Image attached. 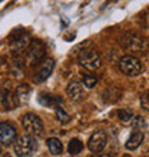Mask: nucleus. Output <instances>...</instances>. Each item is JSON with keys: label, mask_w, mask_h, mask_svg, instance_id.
<instances>
[{"label": "nucleus", "mask_w": 149, "mask_h": 157, "mask_svg": "<svg viewBox=\"0 0 149 157\" xmlns=\"http://www.w3.org/2000/svg\"><path fill=\"white\" fill-rule=\"evenodd\" d=\"M120 44L126 52L143 54L148 50V40L138 33H126L120 40Z\"/></svg>", "instance_id": "f257e3e1"}, {"label": "nucleus", "mask_w": 149, "mask_h": 157, "mask_svg": "<svg viewBox=\"0 0 149 157\" xmlns=\"http://www.w3.org/2000/svg\"><path fill=\"white\" fill-rule=\"evenodd\" d=\"M37 143L32 134H25L20 136L14 141V153L17 157H30L36 151Z\"/></svg>", "instance_id": "f03ea898"}, {"label": "nucleus", "mask_w": 149, "mask_h": 157, "mask_svg": "<svg viewBox=\"0 0 149 157\" xmlns=\"http://www.w3.org/2000/svg\"><path fill=\"white\" fill-rule=\"evenodd\" d=\"M78 60H79V63H80V66L86 67L87 70H92V71L98 70V69L102 66V59H100L99 53H98L95 49L83 50L82 53L79 54Z\"/></svg>", "instance_id": "7ed1b4c3"}, {"label": "nucleus", "mask_w": 149, "mask_h": 157, "mask_svg": "<svg viewBox=\"0 0 149 157\" xmlns=\"http://www.w3.org/2000/svg\"><path fill=\"white\" fill-rule=\"evenodd\" d=\"M119 70L126 76H138L143 70V64L135 56H125L119 62Z\"/></svg>", "instance_id": "20e7f679"}, {"label": "nucleus", "mask_w": 149, "mask_h": 157, "mask_svg": "<svg viewBox=\"0 0 149 157\" xmlns=\"http://www.w3.org/2000/svg\"><path fill=\"white\" fill-rule=\"evenodd\" d=\"M22 124L27 134H40L43 132V121L33 113H27L22 119Z\"/></svg>", "instance_id": "39448f33"}, {"label": "nucleus", "mask_w": 149, "mask_h": 157, "mask_svg": "<svg viewBox=\"0 0 149 157\" xmlns=\"http://www.w3.org/2000/svg\"><path fill=\"white\" fill-rule=\"evenodd\" d=\"M106 141H108L106 133L98 130V132H95L91 136V139H89V141H87V147H89V150L98 153V151H100V150L106 146Z\"/></svg>", "instance_id": "423d86ee"}, {"label": "nucleus", "mask_w": 149, "mask_h": 157, "mask_svg": "<svg viewBox=\"0 0 149 157\" xmlns=\"http://www.w3.org/2000/svg\"><path fill=\"white\" fill-rule=\"evenodd\" d=\"M0 140L3 146H10L16 141V128L10 123H2L0 124Z\"/></svg>", "instance_id": "0eeeda50"}, {"label": "nucleus", "mask_w": 149, "mask_h": 157, "mask_svg": "<svg viewBox=\"0 0 149 157\" xmlns=\"http://www.w3.org/2000/svg\"><path fill=\"white\" fill-rule=\"evenodd\" d=\"M45 52H46L45 44L40 40H32L29 44V49H27V57L32 62H37V60H40L45 56Z\"/></svg>", "instance_id": "6e6552de"}, {"label": "nucleus", "mask_w": 149, "mask_h": 157, "mask_svg": "<svg viewBox=\"0 0 149 157\" xmlns=\"http://www.w3.org/2000/svg\"><path fill=\"white\" fill-rule=\"evenodd\" d=\"M54 62L53 59H45L43 62L40 63V66L36 71V82H43L50 76L52 70H53Z\"/></svg>", "instance_id": "1a4fd4ad"}, {"label": "nucleus", "mask_w": 149, "mask_h": 157, "mask_svg": "<svg viewBox=\"0 0 149 157\" xmlns=\"http://www.w3.org/2000/svg\"><path fill=\"white\" fill-rule=\"evenodd\" d=\"M67 96L73 101H79L83 97V86L79 82H70L67 86Z\"/></svg>", "instance_id": "9d476101"}, {"label": "nucleus", "mask_w": 149, "mask_h": 157, "mask_svg": "<svg viewBox=\"0 0 149 157\" xmlns=\"http://www.w3.org/2000/svg\"><path fill=\"white\" fill-rule=\"evenodd\" d=\"M26 46H29V34L25 33V32H22V34L17 36L16 39L10 40V49L14 50V52L25 49Z\"/></svg>", "instance_id": "9b49d317"}, {"label": "nucleus", "mask_w": 149, "mask_h": 157, "mask_svg": "<svg viewBox=\"0 0 149 157\" xmlns=\"http://www.w3.org/2000/svg\"><path fill=\"white\" fill-rule=\"evenodd\" d=\"M142 141H143V133L142 132H132V134H131V137L128 139V141H126V149L128 150H135L139 147V144H141Z\"/></svg>", "instance_id": "f8f14e48"}, {"label": "nucleus", "mask_w": 149, "mask_h": 157, "mask_svg": "<svg viewBox=\"0 0 149 157\" xmlns=\"http://www.w3.org/2000/svg\"><path fill=\"white\" fill-rule=\"evenodd\" d=\"M47 147H49L50 153L53 154V156L60 154V153H62V150H63L62 143H60L58 139H54V137H52V139H49V140H47Z\"/></svg>", "instance_id": "ddd939ff"}, {"label": "nucleus", "mask_w": 149, "mask_h": 157, "mask_svg": "<svg viewBox=\"0 0 149 157\" xmlns=\"http://www.w3.org/2000/svg\"><path fill=\"white\" fill-rule=\"evenodd\" d=\"M67 150H69V153L70 154H78L80 153L83 150V143L79 139H72L69 146H67Z\"/></svg>", "instance_id": "4468645a"}, {"label": "nucleus", "mask_w": 149, "mask_h": 157, "mask_svg": "<svg viewBox=\"0 0 149 157\" xmlns=\"http://www.w3.org/2000/svg\"><path fill=\"white\" fill-rule=\"evenodd\" d=\"M118 117H119V120L122 121V123H129V121L132 120L133 114L129 109H122V110L118 112Z\"/></svg>", "instance_id": "2eb2a0df"}, {"label": "nucleus", "mask_w": 149, "mask_h": 157, "mask_svg": "<svg viewBox=\"0 0 149 157\" xmlns=\"http://www.w3.org/2000/svg\"><path fill=\"white\" fill-rule=\"evenodd\" d=\"M56 117H58V120L60 121V123H67L69 119H70L69 114H67L60 106H56Z\"/></svg>", "instance_id": "dca6fc26"}, {"label": "nucleus", "mask_w": 149, "mask_h": 157, "mask_svg": "<svg viewBox=\"0 0 149 157\" xmlns=\"http://www.w3.org/2000/svg\"><path fill=\"white\" fill-rule=\"evenodd\" d=\"M96 83H98V78H96L95 76H92V75H85L83 76V84H85L87 89L95 87Z\"/></svg>", "instance_id": "f3484780"}, {"label": "nucleus", "mask_w": 149, "mask_h": 157, "mask_svg": "<svg viewBox=\"0 0 149 157\" xmlns=\"http://www.w3.org/2000/svg\"><path fill=\"white\" fill-rule=\"evenodd\" d=\"M132 126L135 128H143L145 127V119L141 116H136L135 119L132 120Z\"/></svg>", "instance_id": "a211bd4d"}, {"label": "nucleus", "mask_w": 149, "mask_h": 157, "mask_svg": "<svg viewBox=\"0 0 149 157\" xmlns=\"http://www.w3.org/2000/svg\"><path fill=\"white\" fill-rule=\"evenodd\" d=\"M141 106L149 112V93H143L141 96Z\"/></svg>", "instance_id": "6ab92c4d"}, {"label": "nucleus", "mask_w": 149, "mask_h": 157, "mask_svg": "<svg viewBox=\"0 0 149 157\" xmlns=\"http://www.w3.org/2000/svg\"><path fill=\"white\" fill-rule=\"evenodd\" d=\"M93 157H115L112 153H102V154H95Z\"/></svg>", "instance_id": "aec40b11"}, {"label": "nucleus", "mask_w": 149, "mask_h": 157, "mask_svg": "<svg viewBox=\"0 0 149 157\" xmlns=\"http://www.w3.org/2000/svg\"><path fill=\"white\" fill-rule=\"evenodd\" d=\"M123 157H131V156H128V154H126V156H123Z\"/></svg>", "instance_id": "412c9836"}, {"label": "nucleus", "mask_w": 149, "mask_h": 157, "mask_svg": "<svg viewBox=\"0 0 149 157\" xmlns=\"http://www.w3.org/2000/svg\"><path fill=\"white\" fill-rule=\"evenodd\" d=\"M6 157H9V156H6Z\"/></svg>", "instance_id": "4be33fe9"}]
</instances>
